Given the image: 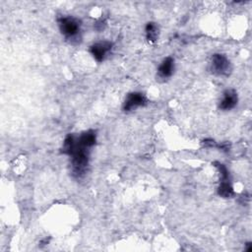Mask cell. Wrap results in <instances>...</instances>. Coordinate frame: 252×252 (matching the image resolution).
Listing matches in <instances>:
<instances>
[{"label":"cell","mask_w":252,"mask_h":252,"mask_svg":"<svg viewBox=\"0 0 252 252\" xmlns=\"http://www.w3.org/2000/svg\"><path fill=\"white\" fill-rule=\"evenodd\" d=\"M58 27L61 34L66 38V39L74 42L80 40L81 39V22L80 20L71 17L64 16L58 19Z\"/></svg>","instance_id":"cell-1"},{"label":"cell","mask_w":252,"mask_h":252,"mask_svg":"<svg viewBox=\"0 0 252 252\" xmlns=\"http://www.w3.org/2000/svg\"><path fill=\"white\" fill-rule=\"evenodd\" d=\"M113 42L105 40L98 41L90 46V54L97 62H103L113 49Z\"/></svg>","instance_id":"cell-2"},{"label":"cell","mask_w":252,"mask_h":252,"mask_svg":"<svg viewBox=\"0 0 252 252\" xmlns=\"http://www.w3.org/2000/svg\"><path fill=\"white\" fill-rule=\"evenodd\" d=\"M212 71L219 76H228L232 70L229 58L221 54H216L212 58Z\"/></svg>","instance_id":"cell-3"},{"label":"cell","mask_w":252,"mask_h":252,"mask_svg":"<svg viewBox=\"0 0 252 252\" xmlns=\"http://www.w3.org/2000/svg\"><path fill=\"white\" fill-rule=\"evenodd\" d=\"M147 103H148V99L143 93L133 92L126 97L123 104V111L126 113H129L137 110L138 108L146 106Z\"/></svg>","instance_id":"cell-4"},{"label":"cell","mask_w":252,"mask_h":252,"mask_svg":"<svg viewBox=\"0 0 252 252\" xmlns=\"http://www.w3.org/2000/svg\"><path fill=\"white\" fill-rule=\"evenodd\" d=\"M237 102H238V97L236 92L233 89L226 90L223 94V97L220 102L219 108L220 110L225 112L231 111L236 107Z\"/></svg>","instance_id":"cell-5"},{"label":"cell","mask_w":252,"mask_h":252,"mask_svg":"<svg viewBox=\"0 0 252 252\" xmlns=\"http://www.w3.org/2000/svg\"><path fill=\"white\" fill-rule=\"evenodd\" d=\"M174 71V59L171 57L165 58L158 69V77L159 79H169L173 76Z\"/></svg>","instance_id":"cell-6"},{"label":"cell","mask_w":252,"mask_h":252,"mask_svg":"<svg viewBox=\"0 0 252 252\" xmlns=\"http://www.w3.org/2000/svg\"><path fill=\"white\" fill-rule=\"evenodd\" d=\"M145 34H146V39L149 42H156L159 39V27L157 26L156 23L149 22L146 25L145 28Z\"/></svg>","instance_id":"cell-7"},{"label":"cell","mask_w":252,"mask_h":252,"mask_svg":"<svg viewBox=\"0 0 252 252\" xmlns=\"http://www.w3.org/2000/svg\"><path fill=\"white\" fill-rule=\"evenodd\" d=\"M78 138V141L87 148H92L97 141V134L94 130H88L83 132Z\"/></svg>","instance_id":"cell-8"},{"label":"cell","mask_w":252,"mask_h":252,"mask_svg":"<svg viewBox=\"0 0 252 252\" xmlns=\"http://www.w3.org/2000/svg\"><path fill=\"white\" fill-rule=\"evenodd\" d=\"M218 193L221 197H224V198H231L233 196L234 192L230 179L221 181L220 186L218 188Z\"/></svg>","instance_id":"cell-9"},{"label":"cell","mask_w":252,"mask_h":252,"mask_svg":"<svg viewBox=\"0 0 252 252\" xmlns=\"http://www.w3.org/2000/svg\"><path fill=\"white\" fill-rule=\"evenodd\" d=\"M106 26H107V23H106V21L103 20V19L97 20V21L94 24V28H95L97 32H102V31L106 28Z\"/></svg>","instance_id":"cell-10"},{"label":"cell","mask_w":252,"mask_h":252,"mask_svg":"<svg viewBox=\"0 0 252 252\" xmlns=\"http://www.w3.org/2000/svg\"><path fill=\"white\" fill-rule=\"evenodd\" d=\"M245 250L248 251V252H250V251L252 250V248H251V243H247V247L245 248Z\"/></svg>","instance_id":"cell-11"}]
</instances>
